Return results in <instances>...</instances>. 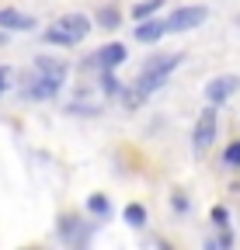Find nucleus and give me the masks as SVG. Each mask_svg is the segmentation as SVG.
I'll return each mask as SVG.
<instances>
[{"instance_id":"9b49d317","label":"nucleus","mask_w":240,"mask_h":250,"mask_svg":"<svg viewBox=\"0 0 240 250\" xmlns=\"http://www.w3.org/2000/svg\"><path fill=\"white\" fill-rule=\"evenodd\" d=\"M122 219H126V223H129V226H136V229H139V226L146 223V208L132 202V205H126V212H122Z\"/></svg>"},{"instance_id":"1a4fd4ad","label":"nucleus","mask_w":240,"mask_h":250,"mask_svg":"<svg viewBox=\"0 0 240 250\" xmlns=\"http://www.w3.org/2000/svg\"><path fill=\"white\" fill-rule=\"evenodd\" d=\"M59 87H63L59 80H49V77H42V73H39V80H35L32 87L24 90V98H35V101H45V98H56V94H59Z\"/></svg>"},{"instance_id":"f3484780","label":"nucleus","mask_w":240,"mask_h":250,"mask_svg":"<svg viewBox=\"0 0 240 250\" xmlns=\"http://www.w3.org/2000/svg\"><path fill=\"white\" fill-rule=\"evenodd\" d=\"M213 223H216V226H226V223H230V212H226L223 205H216V208H213Z\"/></svg>"},{"instance_id":"f03ea898","label":"nucleus","mask_w":240,"mask_h":250,"mask_svg":"<svg viewBox=\"0 0 240 250\" xmlns=\"http://www.w3.org/2000/svg\"><path fill=\"white\" fill-rule=\"evenodd\" d=\"M87 31H91V18L87 14H63V18H56L52 28H45V42L49 45H77Z\"/></svg>"},{"instance_id":"a211bd4d","label":"nucleus","mask_w":240,"mask_h":250,"mask_svg":"<svg viewBox=\"0 0 240 250\" xmlns=\"http://www.w3.org/2000/svg\"><path fill=\"white\" fill-rule=\"evenodd\" d=\"M7 80H11V70H7V66H0V90L7 87Z\"/></svg>"},{"instance_id":"ddd939ff","label":"nucleus","mask_w":240,"mask_h":250,"mask_svg":"<svg viewBox=\"0 0 240 250\" xmlns=\"http://www.w3.org/2000/svg\"><path fill=\"white\" fill-rule=\"evenodd\" d=\"M105 77H101V87H105V94H108V98H115V94H122V80H118L111 70H101Z\"/></svg>"},{"instance_id":"9d476101","label":"nucleus","mask_w":240,"mask_h":250,"mask_svg":"<svg viewBox=\"0 0 240 250\" xmlns=\"http://www.w3.org/2000/svg\"><path fill=\"white\" fill-rule=\"evenodd\" d=\"M160 35H164V24H160V21H150V18H143L139 28H136V39L146 42V45H150V42H157Z\"/></svg>"},{"instance_id":"dca6fc26","label":"nucleus","mask_w":240,"mask_h":250,"mask_svg":"<svg viewBox=\"0 0 240 250\" xmlns=\"http://www.w3.org/2000/svg\"><path fill=\"white\" fill-rule=\"evenodd\" d=\"M87 208H91V212H98V215H108V202H105L101 195H94L91 202H87Z\"/></svg>"},{"instance_id":"39448f33","label":"nucleus","mask_w":240,"mask_h":250,"mask_svg":"<svg viewBox=\"0 0 240 250\" xmlns=\"http://www.w3.org/2000/svg\"><path fill=\"white\" fill-rule=\"evenodd\" d=\"M192 139H195V149H209V146H213V139H216V104H209V108L198 111Z\"/></svg>"},{"instance_id":"20e7f679","label":"nucleus","mask_w":240,"mask_h":250,"mask_svg":"<svg viewBox=\"0 0 240 250\" xmlns=\"http://www.w3.org/2000/svg\"><path fill=\"white\" fill-rule=\"evenodd\" d=\"M126 62V45L122 42H111L105 49H98L91 59L84 62V70H115V66H122Z\"/></svg>"},{"instance_id":"423d86ee","label":"nucleus","mask_w":240,"mask_h":250,"mask_svg":"<svg viewBox=\"0 0 240 250\" xmlns=\"http://www.w3.org/2000/svg\"><path fill=\"white\" fill-rule=\"evenodd\" d=\"M237 90H240V77L237 73H226V77H216V80L205 83V98L213 101V104H223V101L233 98Z\"/></svg>"},{"instance_id":"2eb2a0df","label":"nucleus","mask_w":240,"mask_h":250,"mask_svg":"<svg viewBox=\"0 0 240 250\" xmlns=\"http://www.w3.org/2000/svg\"><path fill=\"white\" fill-rule=\"evenodd\" d=\"M223 164H226V167H240V143H230V146H226Z\"/></svg>"},{"instance_id":"7ed1b4c3","label":"nucleus","mask_w":240,"mask_h":250,"mask_svg":"<svg viewBox=\"0 0 240 250\" xmlns=\"http://www.w3.org/2000/svg\"><path fill=\"white\" fill-rule=\"evenodd\" d=\"M205 18H209L205 7H177V11H171V18L164 21V31H192V28H198Z\"/></svg>"},{"instance_id":"4468645a","label":"nucleus","mask_w":240,"mask_h":250,"mask_svg":"<svg viewBox=\"0 0 240 250\" xmlns=\"http://www.w3.org/2000/svg\"><path fill=\"white\" fill-rule=\"evenodd\" d=\"M160 4H164V0H139V4L132 7V18H136V21H143V18H150V14H153Z\"/></svg>"},{"instance_id":"f257e3e1","label":"nucleus","mask_w":240,"mask_h":250,"mask_svg":"<svg viewBox=\"0 0 240 250\" xmlns=\"http://www.w3.org/2000/svg\"><path fill=\"white\" fill-rule=\"evenodd\" d=\"M181 66V52H164V56H153L143 62V70L136 77V90L143 94V98H150L153 90H160L167 83V77Z\"/></svg>"},{"instance_id":"0eeeda50","label":"nucleus","mask_w":240,"mask_h":250,"mask_svg":"<svg viewBox=\"0 0 240 250\" xmlns=\"http://www.w3.org/2000/svg\"><path fill=\"white\" fill-rule=\"evenodd\" d=\"M35 70L42 73V77H49V80H59V83H66V73H70V66L63 59H52V56H39L35 59Z\"/></svg>"},{"instance_id":"6e6552de","label":"nucleus","mask_w":240,"mask_h":250,"mask_svg":"<svg viewBox=\"0 0 240 250\" xmlns=\"http://www.w3.org/2000/svg\"><path fill=\"white\" fill-rule=\"evenodd\" d=\"M0 28H11V31H32L35 28V18H28L14 7H4L0 11Z\"/></svg>"},{"instance_id":"f8f14e48","label":"nucleus","mask_w":240,"mask_h":250,"mask_svg":"<svg viewBox=\"0 0 240 250\" xmlns=\"http://www.w3.org/2000/svg\"><path fill=\"white\" fill-rule=\"evenodd\" d=\"M94 21H98L101 28H118V21H122V14H118L115 7H101V11L94 14Z\"/></svg>"}]
</instances>
